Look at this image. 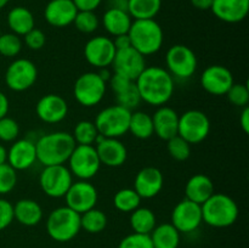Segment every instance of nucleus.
Returning a JSON list of instances; mask_svg holds the SVG:
<instances>
[{
	"mask_svg": "<svg viewBox=\"0 0 249 248\" xmlns=\"http://www.w3.org/2000/svg\"><path fill=\"white\" fill-rule=\"evenodd\" d=\"M72 134L67 131H53L41 135L36 141V160L43 167L65 164L74 150Z\"/></svg>",
	"mask_w": 249,
	"mask_h": 248,
	"instance_id": "nucleus-2",
	"label": "nucleus"
},
{
	"mask_svg": "<svg viewBox=\"0 0 249 248\" xmlns=\"http://www.w3.org/2000/svg\"><path fill=\"white\" fill-rule=\"evenodd\" d=\"M198 67V60L191 48L184 44H175L165 53V70L173 78L186 80L194 77Z\"/></svg>",
	"mask_w": 249,
	"mask_h": 248,
	"instance_id": "nucleus-7",
	"label": "nucleus"
},
{
	"mask_svg": "<svg viewBox=\"0 0 249 248\" xmlns=\"http://www.w3.org/2000/svg\"><path fill=\"white\" fill-rule=\"evenodd\" d=\"M129 133L140 140H147L151 136L155 135L152 116L143 111L131 112L130 122H129Z\"/></svg>",
	"mask_w": 249,
	"mask_h": 248,
	"instance_id": "nucleus-32",
	"label": "nucleus"
},
{
	"mask_svg": "<svg viewBox=\"0 0 249 248\" xmlns=\"http://www.w3.org/2000/svg\"><path fill=\"white\" fill-rule=\"evenodd\" d=\"M114 95H116L117 105H119V106L124 107V108L129 109L131 112L138 108L141 102H142L134 82Z\"/></svg>",
	"mask_w": 249,
	"mask_h": 248,
	"instance_id": "nucleus-36",
	"label": "nucleus"
},
{
	"mask_svg": "<svg viewBox=\"0 0 249 248\" xmlns=\"http://www.w3.org/2000/svg\"><path fill=\"white\" fill-rule=\"evenodd\" d=\"M134 83L141 97V101L150 106H164L174 95V78L165 68L160 66H151V67L146 66L145 70Z\"/></svg>",
	"mask_w": 249,
	"mask_h": 248,
	"instance_id": "nucleus-1",
	"label": "nucleus"
},
{
	"mask_svg": "<svg viewBox=\"0 0 249 248\" xmlns=\"http://www.w3.org/2000/svg\"><path fill=\"white\" fill-rule=\"evenodd\" d=\"M190 1H191L192 6L196 7L197 10L206 11V10H211L214 0H190Z\"/></svg>",
	"mask_w": 249,
	"mask_h": 248,
	"instance_id": "nucleus-51",
	"label": "nucleus"
},
{
	"mask_svg": "<svg viewBox=\"0 0 249 248\" xmlns=\"http://www.w3.org/2000/svg\"><path fill=\"white\" fill-rule=\"evenodd\" d=\"M80 230V214L67 206L55 208L46 219L48 235L56 242H70Z\"/></svg>",
	"mask_w": 249,
	"mask_h": 248,
	"instance_id": "nucleus-5",
	"label": "nucleus"
},
{
	"mask_svg": "<svg viewBox=\"0 0 249 248\" xmlns=\"http://www.w3.org/2000/svg\"><path fill=\"white\" fill-rule=\"evenodd\" d=\"M73 24L80 33L91 34L99 28L100 19L94 11H78Z\"/></svg>",
	"mask_w": 249,
	"mask_h": 248,
	"instance_id": "nucleus-39",
	"label": "nucleus"
},
{
	"mask_svg": "<svg viewBox=\"0 0 249 248\" xmlns=\"http://www.w3.org/2000/svg\"><path fill=\"white\" fill-rule=\"evenodd\" d=\"M199 82L204 91L214 96H223L230 90L235 79L232 72L228 67L223 65H212L202 72Z\"/></svg>",
	"mask_w": 249,
	"mask_h": 248,
	"instance_id": "nucleus-16",
	"label": "nucleus"
},
{
	"mask_svg": "<svg viewBox=\"0 0 249 248\" xmlns=\"http://www.w3.org/2000/svg\"><path fill=\"white\" fill-rule=\"evenodd\" d=\"M211 10L216 18L225 23H238L247 17L249 0H214Z\"/></svg>",
	"mask_w": 249,
	"mask_h": 248,
	"instance_id": "nucleus-24",
	"label": "nucleus"
},
{
	"mask_svg": "<svg viewBox=\"0 0 249 248\" xmlns=\"http://www.w3.org/2000/svg\"><path fill=\"white\" fill-rule=\"evenodd\" d=\"M128 35L131 46L145 57L157 53L164 41L162 27L155 18L133 19Z\"/></svg>",
	"mask_w": 249,
	"mask_h": 248,
	"instance_id": "nucleus-4",
	"label": "nucleus"
},
{
	"mask_svg": "<svg viewBox=\"0 0 249 248\" xmlns=\"http://www.w3.org/2000/svg\"><path fill=\"white\" fill-rule=\"evenodd\" d=\"M7 163V148L0 143V165Z\"/></svg>",
	"mask_w": 249,
	"mask_h": 248,
	"instance_id": "nucleus-54",
	"label": "nucleus"
},
{
	"mask_svg": "<svg viewBox=\"0 0 249 248\" xmlns=\"http://www.w3.org/2000/svg\"><path fill=\"white\" fill-rule=\"evenodd\" d=\"M36 114L44 123H60L67 117L68 104L61 95L46 94L36 102Z\"/></svg>",
	"mask_w": 249,
	"mask_h": 248,
	"instance_id": "nucleus-19",
	"label": "nucleus"
},
{
	"mask_svg": "<svg viewBox=\"0 0 249 248\" xmlns=\"http://www.w3.org/2000/svg\"><path fill=\"white\" fill-rule=\"evenodd\" d=\"M191 146L186 140L179 135H175L174 138L169 139L167 141V151L170 157L179 162L189 159L191 156Z\"/></svg>",
	"mask_w": 249,
	"mask_h": 248,
	"instance_id": "nucleus-37",
	"label": "nucleus"
},
{
	"mask_svg": "<svg viewBox=\"0 0 249 248\" xmlns=\"http://www.w3.org/2000/svg\"><path fill=\"white\" fill-rule=\"evenodd\" d=\"M141 197L136 194L133 187H125L121 189L114 194L113 196V206L117 211L123 212V213H131L139 208L141 204Z\"/></svg>",
	"mask_w": 249,
	"mask_h": 248,
	"instance_id": "nucleus-35",
	"label": "nucleus"
},
{
	"mask_svg": "<svg viewBox=\"0 0 249 248\" xmlns=\"http://www.w3.org/2000/svg\"><path fill=\"white\" fill-rule=\"evenodd\" d=\"M153 133L160 140L168 141L169 139L178 135L179 126V113L169 106L157 107L152 114Z\"/></svg>",
	"mask_w": 249,
	"mask_h": 248,
	"instance_id": "nucleus-23",
	"label": "nucleus"
},
{
	"mask_svg": "<svg viewBox=\"0 0 249 248\" xmlns=\"http://www.w3.org/2000/svg\"><path fill=\"white\" fill-rule=\"evenodd\" d=\"M181 233L170 223H163L156 225L150 233L153 248H178L180 245Z\"/></svg>",
	"mask_w": 249,
	"mask_h": 248,
	"instance_id": "nucleus-29",
	"label": "nucleus"
},
{
	"mask_svg": "<svg viewBox=\"0 0 249 248\" xmlns=\"http://www.w3.org/2000/svg\"><path fill=\"white\" fill-rule=\"evenodd\" d=\"M6 21L11 33L18 36H23L36 27V18L33 14L24 6L12 7L7 14Z\"/></svg>",
	"mask_w": 249,
	"mask_h": 248,
	"instance_id": "nucleus-28",
	"label": "nucleus"
},
{
	"mask_svg": "<svg viewBox=\"0 0 249 248\" xmlns=\"http://www.w3.org/2000/svg\"><path fill=\"white\" fill-rule=\"evenodd\" d=\"M131 23H133V18L126 10L108 7L102 17L105 31L112 36L128 34Z\"/></svg>",
	"mask_w": 249,
	"mask_h": 248,
	"instance_id": "nucleus-26",
	"label": "nucleus"
},
{
	"mask_svg": "<svg viewBox=\"0 0 249 248\" xmlns=\"http://www.w3.org/2000/svg\"><path fill=\"white\" fill-rule=\"evenodd\" d=\"M17 172L7 163L0 165V196L7 195L16 187Z\"/></svg>",
	"mask_w": 249,
	"mask_h": 248,
	"instance_id": "nucleus-41",
	"label": "nucleus"
},
{
	"mask_svg": "<svg viewBox=\"0 0 249 248\" xmlns=\"http://www.w3.org/2000/svg\"><path fill=\"white\" fill-rule=\"evenodd\" d=\"M108 219L102 211L96 207L80 214V228L88 233H100L106 229Z\"/></svg>",
	"mask_w": 249,
	"mask_h": 248,
	"instance_id": "nucleus-33",
	"label": "nucleus"
},
{
	"mask_svg": "<svg viewBox=\"0 0 249 248\" xmlns=\"http://www.w3.org/2000/svg\"><path fill=\"white\" fill-rule=\"evenodd\" d=\"M114 44V48L116 50H123V49L130 48V38H129L128 34H122V35L114 36V39H112Z\"/></svg>",
	"mask_w": 249,
	"mask_h": 248,
	"instance_id": "nucleus-48",
	"label": "nucleus"
},
{
	"mask_svg": "<svg viewBox=\"0 0 249 248\" xmlns=\"http://www.w3.org/2000/svg\"><path fill=\"white\" fill-rule=\"evenodd\" d=\"M14 218V204L5 198H0V231L11 225Z\"/></svg>",
	"mask_w": 249,
	"mask_h": 248,
	"instance_id": "nucleus-45",
	"label": "nucleus"
},
{
	"mask_svg": "<svg viewBox=\"0 0 249 248\" xmlns=\"http://www.w3.org/2000/svg\"><path fill=\"white\" fill-rule=\"evenodd\" d=\"M164 185L163 173L156 167H143L134 179V187L141 199H150L160 195Z\"/></svg>",
	"mask_w": 249,
	"mask_h": 248,
	"instance_id": "nucleus-20",
	"label": "nucleus"
},
{
	"mask_svg": "<svg viewBox=\"0 0 249 248\" xmlns=\"http://www.w3.org/2000/svg\"><path fill=\"white\" fill-rule=\"evenodd\" d=\"M38 79V68L28 58H16L12 61L5 72V84L16 92L26 91L36 84Z\"/></svg>",
	"mask_w": 249,
	"mask_h": 248,
	"instance_id": "nucleus-12",
	"label": "nucleus"
},
{
	"mask_svg": "<svg viewBox=\"0 0 249 248\" xmlns=\"http://www.w3.org/2000/svg\"><path fill=\"white\" fill-rule=\"evenodd\" d=\"M94 146L101 165L118 168L125 164L128 159V150L119 139L104 138L100 135Z\"/></svg>",
	"mask_w": 249,
	"mask_h": 248,
	"instance_id": "nucleus-18",
	"label": "nucleus"
},
{
	"mask_svg": "<svg viewBox=\"0 0 249 248\" xmlns=\"http://www.w3.org/2000/svg\"><path fill=\"white\" fill-rule=\"evenodd\" d=\"M162 9V0H128L126 11L133 19L155 18Z\"/></svg>",
	"mask_w": 249,
	"mask_h": 248,
	"instance_id": "nucleus-31",
	"label": "nucleus"
},
{
	"mask_svg": "<svg viewBox=\"0 0 249 248\" xmlns=\"http://www.w3.org/2000/svg\"><path fill=\"white\" fill-rule=\"evenodd\" d=\"M36 160V141L29 139H17L7 150V164L16 172L27 170L33 167Z\"/></svg>",
	"mask_w": 249,
	"mask_h": 248,
	"instance_id": "nucleus-21",
	"label": "nucleus"
},
{
	"mask_svg": "<svg viewBox=\"0 0 249 248\" xmlns=\"http://www.w3.org/2000/svg\"><path fill=\"white\" fill-rule=\"evenodd\" d=\"M66 206L77 213L83 214L95 208L99 201V192L89 180L73 181L65 195Z\"/></svg>",
	"mask_w": 249,
	"mask_h": 248,
	"instance_id": "nucleus-13",
	"label": "nucleus"
},
{
	"mask_svg": "<svg viewBox=\"0 0 249 248\" xmlns=\"http://www.w3.org/2000/svg\"><path fill=\"white\" fill-rule=\"evenodd\" d=\"M130 116L131 111L116 104L101 109L95 117L94 123L101 136L119 139L129 133Z\"/></svg>",
	"mask_w": 249,
	"mask_h": 248,
	"instance_id": "nucleus-6",
	"label": "nucleus"
},
{
	"mask_svg": "<svg viewBox=\"0 0 249 248\" xmlns=\"http://www.w3.org/2000/svg\"><path fill=\"white\" fill-rule=\"evenodd\" d=\"M157 225V218L152 209L147 207H139L130 213V226L133 232L150 235Z\"/></svg>",
	"mask_w": 249,
	"mask_h": 248,
	"instance_id": "nucleus-30",
	"label": "nucleus"
},
{
	"mask_svg": "<svg viewBox=\"0 0 249 248\" xmlns=\"http://www.w3.org/2000/svg\"><path fill=\"white\" fill-rule=\"evenodd\" d=\"M215 192L214 182L208 175L195 174L187 180L185 185V198L197 204H203Z\"/></svg>",
	"mask_w": 249,
	"mask_h": 248,
	"instance_id": "nucleus-25",
	"label": "nucleus"
},
{
	"mask_svg": "<svg viewBox=\"0 0 249 248\" xmlns=\"http://www.w3.org/2000/svg\"><path fill=\"white\" fill-rule=\"evenodd\" d=\"M72 136L75 145L94 146L96 143L97 139H99L100 134L94 122L83 119V121H79L74 125Z\"/></svg>",
	"mask_w": 249,
	"mask_h": 248,
	"instance_id": "nucleus-34",
	"label": "nucleus"
},
{
	"mask_svg": "<svg viewBox=\"0 0 249 248\" xmlns=\"http://www.w3.org/2000/svg\"><path fill=\"white\" fill-rule=\"evenodd\" d=\"M203 223L212 228L224 229L233 225L240 214L237 203L226 194L214 192L203 204H201Z\"/></svg>",
	"mask_w": 249,
	"mask_h": 248,
	"instance_id": "nucleus-3",
	"label": "nucleus"
},
{
	"mask_svg": "<svg viewBox=\"0 0 249 248\" xmlns=\"http://www.w3.org/2000/svg\"><path fill=\"white\" fill-rule=\"evenodd\" d=\"M211 119L203 111L189 109L179 114L178 135L181 136L190 145L203 142L211 134Z\"/></svg>",
	"mask_w": 249,
	"mask_h": 248,
	"instance_id": "nucleus-9",
	"label": "nucleus"
},
{
	"mask_svg": "<svg viewBox=\"0 0 249 248\" xmlns=\"http://www.w3.org/2000/svg\"><path fill=\"white\" fill-rule=\"evenodd\" d=\"M73 182V175L65 164L46 165L39 175V185L51 198H62Z\"/></svg>",
	"mask_w": 249,
	"mask_h": 248,
	"instance_id": "nucleus-11",
	"label": "nucleus"
},
{
	"mask_svg": "<svg viewBox=\"0 0 249 248\" xmlns=\"http://www.w3.org/2000/svg\"><path fill=\"white\" fill-rule=\"evenodd\" d=\"M109 7L126 10V7H128V0H109Z\"/></svg>",
	"mask_w": 249,
	"mask_h": 248,
	"instance_id": "nucleus-52",
	"label": "nucleus"
},
{
	"mask_svg": "<svg viewBox=\"0 0 249 248\" xmlns=\"http://www.w3.org/2000/svg\"><path fill=\"white\" fill-rule=\"evenodd\" d=\"M67 163L70 172L78 180L92 179L101 168L95 146L90 145H75Z\"/></svg>",
	"mask_w": 249,
	"mask_h": 248,
	"instance_id": "nucleus-10",
	"label": "nucleus"
},
{
	"mask_svg": "<svg viewBox=\"0 0 249 248\" xmlns=\"http://www.w3.org/2000/svg\"><path fill=\"white\" fill-rule=\"evenodd\" d=\"M97 73H99V75L101 77V79L105 80L106 83H108V80L111 79V77H112V72H111V70H109V67L100 68V71Z\"/></svg>",
	"mask_w": 249,
	"mask_h": 248,
	"instance_id": "nucleus-53",
	"label": "nucleus"
},
{
	"mask_svg": "<svg viewBox=\"0 0 249 248\" xmlns=\"http://www.w3.org/2000/svg\"><path fill=\"white\" fill-rule=\"evenodd\" d=\"M84 57L90 66L95 68L111 67L116 56V48L109 36L96 35L90 38L84 45Z\"/></svg>",
	"mask_w": 249,
	"mask_h": 248,
	"instance_id": "nucleus-14",
	"label": "nucleus"
},
{
	"mask_svg": "<svg viewBox=\"0 0 249 248\" xmlns=\"http://www.w3.org/2000/svg\"><path fill=\"white\" fill-rule=\"evenodd\" d=\"M14 218L23 226H36L43 219V208L36 199H18L14 204Z\"/></svg>",
	"mask_w": 249,
	"mask_h": 248,
	"instance_id": "nucleus-27",
	"label": "nucleus"
},
{
	"mask_svg": "<svg viewBox=\"0 0 249 248\" xmlns=\"http://www.w3.org/2000/svg\"><path fill=\"white\" fill-rule=\"evenodd\" d=\"M229 101L236 107H247L249 104V88L247 83H233L225 95Z\"/></svg>",
	"mask_w": 249,
	"mask_h": 248,
	"instance_id": "nucleus-40",
	"label": "nucleus"
},
{
	"mask_svg": "<svg viewBox=\"0 0 249 248\" xmlns=\"http://www.w3.org/2000/svg\"><path fill=\"white\" fill-rule=\"evenodd\" d=\"M23 41L26 46L31 50L38 51L45 46L46 44V35L41 29L34 27L33 29L28 32L27 34L23 35Z\"/></svg>",
	"mask_w": 249,
	"mask_h": 248,
	"instance_id": "nucleus-44",
	"label": "nucleus"
},
{
	"mask_svg": "<svg viewBox=\"0 0 249 248\" xmlns=\"http://www.w3.org/2000/svg\"><path fill=\"white\" fill-rule=\"evenodd\" d=\"M203 223L201 206L185 198L174 207L172 212V224L180 233L196 231Z\"/></svg>",
	"mask_w": 249,
	"mask_h": 248,
	"instance_id": "nucleus-15",
	"label": "nucleus"
},
{
	"mask_svg": "<svg viewBox=\"0 0 249 248\" xmlns=\"http://www.w3.org/2000/svg\"><path fill=\"white\" fill-rule=\"evenodd\" d=\"M107 83L101 79L97 72H85L75 79L73 95L80 106L94 107L104 100L106 95Z\"/></svg>",
	"mask_w": 249,
	"mask_h": 248,
	"instance_id": "nucleus-8",
	"label": "nucleus"
},
{
	"mask_svg": "<svg viewBox=\"0 0 249 248\" xmlns=\"http://www.w3.org/2000/svg\"><path fill=\"white\" fill-rule=\"evenodd\" d=\"M78 10L72 0H50L44 10L45 21L56 28L73 24Z\"/></svg>",
	"mask_w": 249,
	"mask_h": 248,
	"instance_id": "nucleus-22",
	"label": "nucleus"
},
{
	"mask_svg": "<svg viewBox=\"0 0 249 248\" xmlns=\"http://www.w3.org/2000/svg\"><path fill=\"white\" fill-rule=\"evenodd\" d=\"M22 46H23V43L21 40V36L11 32L0 34V55L4 57H16L21 53Z\"/></svg>",
	"mask_w": 249,
	"mask_h": 248,
	"instance_id": "nucleus-38",
	"label": "nucleus"
},
{
	"mask_svg": "<svg viewBox=\"0 0 249 248\" xmlns=\"http://www.w3.org/2000/svg\"><path fill=\"white\" fill-rule=\"evenodd\" d=\"M19 135V125L14 118L6 116L0 118V141L14 142Z\"/></svg>",
	"mask_w": 249,
	"mask_h": 248,
	"instance_id": "nucleus-42",
	"label": "nucleus"
},
{
	"mask_svg": "<svg viewBox=\"0 0 249 248\" xmlns=\"http://www.w3.org/2000/svg\"><path fill=\"white\" fill-rule=\"evenodd\" d=\"M240 125L242 128L243 133H249V107H243L242 112L240 114Z\"/></svg>",
	"mask_w": 249,
	"mask_h": 248,
	"instance_id": "nucleus-49",
	"label": "nucleus"
},
{
	"mask_svg": "<svg viewBox=\"0 0 249 248\" xmlns=\"http://www.w3.org/2000/svg\"><path fill=\"white\" fill-rule=\"evenodd\" d=\"M131 83H133V80L128 79V78L123 77V75L116 74V73H112L111 79L108 80V85L111 87L112 91H113L114 94H117V92H119L121 90H123L124 88H126L129 84H131Z\"/></svg>",
	"mask_w": 249,
	"mask_h": 248,
	"instance_id": "nucleus-46",
	"label": "nucleus"
},
{
	"mask_svg": "<svg viewBox=\"0 0 249 248\" xmlns=\"http://www.w3.org/2000/svg\"><path fill=\"white\" fill-rule=\"evenodd\" d=\"M111 67L113 73L135 82L136 78L146 68L145 56L141 55L133 46L123 50H117Z\"/></svg>",
	"mask_w": 249,
	"mask_h": 248,
	"instance_id": "nucleus-17",
	"label": "nucleus"
},
{
	"mask_svg": "<svg viewBox=\"0 0 249 248\" xmlns=\"http://www.w3.org/2000/svg\"><path fill=\"white\" fill-rule=\"evenodd\" d=\"M10 2V0H0V10L4 9L7 4Z\"/></svg>",
	"mask_w": 249,
	"mask_h": 248,
	"instance_id": "nucleus-55",
	"label": "nucleus"
},
{
	"mask_svg": "<svg viewBox=\"0 0 249 248\" xmlns=\"http://www.w3.org/2000/svg\"><path fill=\"white\" fill-rule=\"evenodd\" d=\"M118 248H153L150 235L133 232L122 238Z\"/></svg>",
	"mask_w": 249,
	"mask_h": 248,
	"instance_id": "nucleus-43",
	"label": "nucleus"
},
{
	"mask_svg": "<svg viewBox=\"0 0 249 248\" xmlns=\"http://www.w3.org/2000/svg\"><path fill=\"white\" fill-rule=\"evenodd\" d=\"M78 11H95L101 5L102 0H72Z\"/></svg>",
	"mask_w": 249,
	"mask_h": 248,
	"instance_id": "nucleus-47",
	"label": "nucleus"
},
{
	"mask_svg": "<svg viewBox=\"0 0 249 248\" xmlns=\"http://www.w3.org/2000/svg\"><path fill=\"white\" fill-rule=\"evenodd\" d=\"M9 109H10L9 97L6 96L5 92L0 91V118L6 117L7 113H9Z\"/></svg>",
	"mask_w": 249,
	"mask_h": 248,
	"instance_id": "nucleus-50",
	"label": "nucleus"
}]
</instances>
